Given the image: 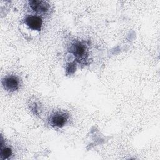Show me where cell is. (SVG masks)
Segmentation results:
<instances>
[{
    "instance_id": "3",
    "label": "cell",
    "mask_w": 160,
    "mask_h": 160,
    "mask_svg": "<svg viewBox=\"0 0 160 160\" xmlns=\"http://www.w3.org/2000/svg\"><path fill=\"white\" fill-rule=\"evenodd\" d=\"M24 23L31 29L36 31H41L42 26V19L37 16H28L24 19Z\"/></svg>"
},
{
    "instance_id": "5",
    "label": "cell",
    "mask_w": 160,
    "mask_h": 160,
    "mask_svg": "<svg viewBox=\"0 0 160 160\" xmlns=\"http://www.w3.org/2000/svg\"><path fill=\"white\" fill-rule=\"evenodd\" d=\"M72 51L76 56L82 57L86 52V48L84 46V44L80 42H78L73 45Z\"/></svg>"
},
{
    "instance_id": "4",
    "label": "cell",
    "mask_w": 160,
    "mask_h": 160,
    "mask_svg": "<svg viewBox=\"0 0 160 160\" xmlns=\"http://www.w3.org/2000/svg\"><path fill=\"white\" fill-rule=\"evenodd\" d=\"M29 4L32 10L38 13H45L49 8L47 2L42 1H31Z\"/></svg>"
},
{
    "instance_id": "1",
    "label": "cell",
    "mask_w": 160,
    "mask_h": 160,
    "mask_svg": "<svg viewBox=\"0 0 160 160\" xmlns=\"http://www.w3.org/2000/svg\"><path fill=\"white\" fill-rule=\"evenodd\" d=\"M2 84L7 91H14L18 90L19 88V81L15 76L11 75L5 77L2 81Z\"/></svg>"
},
{
    "instance_id": "6",
    "label": "cell",
    "mask_w": 160,
    "mask_h": 160,
    "mask_svg": "<svg viewBox=\"0 0 160 160\" xmlns=\"http://www.w3.org/2000/svg\"><path fill=\"white\" fill-rule=\"evenodd\" d=\"M11 154H12L11 149L9 148L6 147V148L1 149V159H8L10 157Z\"/></svg>"
},
{
    "instance_id": "2",
    "label": "cell",
    "mask_w": 160,
    "mask_h": 160,
    "mask_svg": "<svg viewBox=\"0 0 160 160\" xmlns=\"http://www.w3.org/2000/svg\"><path fill=\"white\" fill-rule=\"evenodd\" d=\"M68 118V116L65 112L58 111L51 115L50 118V123L54 126L60 128L66 124Z\"/></svg>"
}]
</instances>
